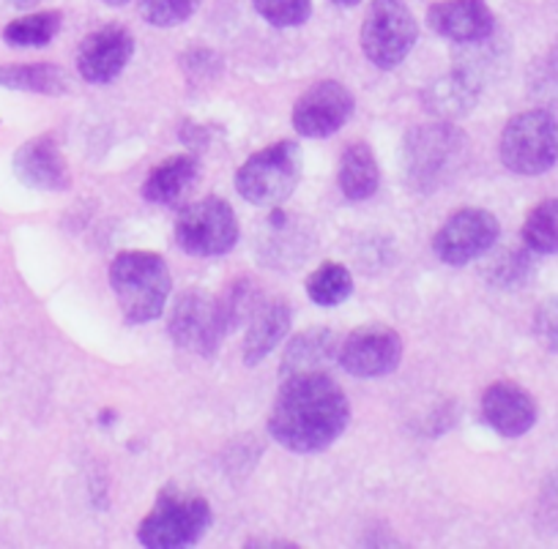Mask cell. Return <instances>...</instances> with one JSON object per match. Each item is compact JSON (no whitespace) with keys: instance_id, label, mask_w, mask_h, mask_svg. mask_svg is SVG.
Here are the masks:
<instances>
[{"instance_id":"8992f818","label":"cell","mask_w":558,"mask_h":549,"mask_svg":"<svg viewBox=\"0 0 558 549\" xmlns=\"http://www.w3.org/2000/svg\"><path fill=\"white\" fill-rule=\"evenodd\" d=\"M504 167L514 175H542L558 161V123L545 110H525L509 118L498 143Z\"/></svg>"},{"instance_id":"ffe728a7","label":"cell","mask_w":558,"mask_h":549,"mask_svg":"<svg viewBox=\"0 0 558 549\" xmlns=\"http://www.w3.org/2000/svg\"><path fill=\"white\" fill-rule=\"evenodd\" d=\"M337 347H340V339L331 328H310V331L299 333L282 355V378L326 369L331 361H337Z\"/></svg>"},{"instance_id":"7a4b0ae2","label":"cell","mask_w":558,"mask_h":549,"mask_svg":"<svg viewBox=\"0 0 558 549\" xmlns=\"http://www.w3.org/2000/svg\"><path fill=\"white\" fill-rule=\"evenodd\" d=\"M110 288L121 306L123 320L140 326L162 317L173 290V277L162 255L129 249L110 263Z\"/></svg>"},{"instance_id":"cb8c5ba5","label":"cell","mask_w":558,"mask_h":549,"mask_svg":"<svg viewBox=\"0 0 558 549\" xmlns=\"http://www.w3.org/2000/svg\"><path fill=\"white\" fill-rule=\"evenodd\" d=\"M523 244L536 255H558V197L539 203L525 217Z\"/></svg>"},{"instance_id":"ac0fdd59","label":"cell","mask_w":558,"mask_h":549,"mask_svg":"<svg viewBox=\"0 0 558 549\" xmlns=\"http://www.w3.org/2000/svg\"><path fill=\"white\" fill-rule=\"evenodd\" d=\"M197 175H201V161H197V156H170V159L159 161L148 172L146 183H143V197L148 203H154V206H175L195 186Z\"/></svg>"},{"instance_id":"4dcf8cb0","label":"cell","mask_w":558,"mask_h":549,"mask_svg":"<svg viewBox=\"0 0 558 549\" xmlns=\"http://www.w3.org/2000/svg\"><path fill=\"white\" fill-rule=\"evenodd\" d=\"M9 7H17V9H31V7H36V3H39V0H7Z\"/></svg>"},{"instance_id":"f546056e","label":"cell","mask_w":558,"mask_h":549,"mask_svg":"<svg viewBox=\"0 0 558 549\" xmlns=\"http://www.w3.org/2000/svg\"><path fill=\"white\" fill-rule=\"evenodd\" d=\"M534 328H536V337L539 342L545 344L550 353H558V298L545 301L539 304L534 317Z\"/></svg>"},{"instance_id":"277c9868","label":"cell","mask_w":558,"mask_h":549,"mask_svg":"<svg viewBox=\"0 0 558 549\" xmlns=\"http://www.w3.org/2000/svg\"><path fill=\"white\" fill-rule=\"evenodd\" d=\"M302 181V150L293 139H279L252 154L235 172V192L252 206H282Z\"/></svg>"},{"instance_id":"d4e9b609","label":"cell","mask_w":558,"mask_h":549,"mask_svg":"<svg viewBox=\"0 0 558 549\" xmlns=\"http://www.w3.org/2000/svg\"><path fill=\"white\" fill-rule=\"evenodd\" d=\"M263 298H266V295H263V290L257 288L250 277H241L235 279V282H230L228 290H225L222 295H217L228 333L233 331V328L246 326V320H250L252 312L260 306Z\"/></svg>"},{"instance_id":"d6a6232c","label":"cell","mask_w":558,"mask_h":549,"mask_svg":"<svg viewBox=\"0 0 558 549\" xmlns=\"http://www.w3.org/2000/svg\"><path fill=\"white\" fill-rule=\"evenodd\" d=\"M101 3H107V7H126L129 0H101Z\"/></svg>"},{"instance_id":"e0dca14e","label":"cell","mask_w":558,"mask_h":549,"mask_svg":"<svg viewBox=\"0 0 558 549\" xmlns=\"http://www.w3.org/2000/svg\"><path fill=\"white\" fill-rule=\"evenodd\" d=\"M293 322V309L286 298H263L260 306L246 320L244 333V361L255 366L266 361L277 350V344L288 337Z\"/></svg>"},{"instance_id":"4fadbf2b","label":"cell","mask_w":558,"mask_h":549,"mask_svg":"<svg viewBox=\"0 0 558 549\" xmlns=\"http://www.w3.org/2000/svg\"><path fill=\"white\" fill-rule=\"evenodd\" d=\"M134 56V36L123 25H105L85 36L77 47V72L85 83L107 85L129 66Z\"/></svg>"},{"instance_id":"30bf717a","label":"cell","mask_w":558,"mask_h":549,"mask_svg":"<svg viewBox=\"0 0 558 549\" xmlns=\"http://www.w3.org/2000/svg\"><path fill=\"white\" fill-rule=\"evenodd\" d=\"M501 228L485 208H460L433 235V252L447 266H469L496 246Z\"/></svg>"},{"instance_id":"52a82bcc","label":"cell","mask_w":558,"mask_h":549,"mask_svg":"<svg viewBox=\"0 0 558 549\" xmlns=\"http://www.w3.org/2000/svg\"><path fill=\"white\" fill-rule=\"evenodd\" d=\"M239 219L222 197L190 203L175 219V244L192 257L228 255L239 244Z\"/></svg>"},{"instance_id":"d6986e66","label":"cell","mask_w":558,"mask_h":549,"mask_svg":"<svg viewBox=\"0 0 558 549\" xmlns=\"http://www.w3.org/2000/svg\"><path fill=\"white\" fill-rule=\"evenodd\" d=\"M337 183L345 200L362 203L378 192L380 186V167L375 161L373 148L364 139H353L345 145L340 159V170H337Z\"/></svg>"},{"instance_id":"7c38bea8","label":"cell","mask_w":558,"mask_h":549,"mask_svg":"<svg viewBox=\"0 0 558 549\" xmlns=\"http://www.w3.org/2000/svg\"><path fill=\"white\" fill-rule=\"evenodd\" d=\"M353 110L356 99L345 85L337 80H320L310 85L293 105V129L310 139L331 137L351 121Z\"/></svg>"},{"instance_id":"5bb4252c","label":"cell","mask_w":558,"mask_h":549,"mask_svg":"<svg viewBox=\"0 0 558 549\" xmlns=\"http://www.w3.org/2000/svg\"><path fill=\"white\" fill-rule=\"evenodd\" d=\"M427 25L454 45H485L496 34V14L485 0H441L427 9Z\"/></svg>"},{"instance_id":"9a60e30c","label":"cell","mask_w":558,"mask_h":549,"mask_svg":"<svg viewBox=\"0 0 558 549\" xmlns=\"http://www.w3.org/2000/svg\"><path fill=\"white\" fill-rule=\"evenodd\" d=\"M14 175L39 192H66L72 186V170L52 134H41L20 145L14 154Z\"/></svg>"},{"instance_id":"6da1fadb","label":"cell","mask_w":558,"mask_h":549,"mask_svg":"<svg viewBox=\"0 0 558 549\" xmlns=\"http://www.w3.org/2000/svg\"><path fill=\"white\" fill-rule=\"evenodd\" d=\"M351 422V402L335 378L315 373L286 375L268 413V432L293 454H318L337 443Z\"/></svg>"},{"instance_id":"83f0119b","label":"cell","mask_w":558,"mask_h":549,"mask_svg":"<svg viewBox=\"0 0 558 549\" xmlns=\"http://www.w3.org/2000/svg\"><path fill=\"white\" fill-rule=\"evenodd\" d=\"M531 271H534V263H531V257L525 252L507 249L487 263L485 277L496 288H518V284H523L531 277Z\"/></svg>"},{"instance_id":"603a6c76","label":"cell","mask_w":558,"mask_h":549,"mask_svg":"<svg viewBox=\"0 0 558 549\" xmlns=\"http://www.w3.org/2000/svg\"><path fill=\"white\" fill-rule=\"evenodd\" d=\"M353 293V277L342 263L326 260L307 277V295L318 306H337Z\"/></svg>"},{"instance_id":"44dd1931","label":"cell","mask_w":558,"mask_h":549,"mask_svg":"<svg viewBox=\"0 0 558 549\" xmlns=\"http://www.w3.org/2000/svg\"><path fill=\"white\" fill-rule=\"evenodd\" d=\"M0 88L28 90L41 96L69 94V77L56 63H3L0 66Z\"/></svg>"},{"instance_id":"f1b7e54d","label":"cell","mask_w":558,"mask_h":549,"mask_svg":"<svg viewBox=\"0 0 558 549\" xmlns=\"http://www.w3.org/2000/svg\"><path fill=\"white\" fill-rule=\"evenodd\" d=\"M252 7L274 28H299L313 14V0H252Z\"/></svg>"},{"instance_id":"2e32d148","label":"cell","mask_w":558,"mask_h":549,"mask_svg":"<svg viewBox=\"0 0 558 549\" xmlns=\"http://www.w3.org/2000/svg\"><path fill=\"white\" fill-rule=\"evenodd\" d=\"M482 418L501 438H523L539 418L536 402L523 386L512 380H498L482 394Z\"/></svg>"},{"instance_id":"ba28073f","label":"cell","mask_w":558,"mask_h":549,"mask_svg":"<svg viewBox=\"0 0 558 549\" xmlns=\"http://www.w3.org/2000/svg\"><path fill=\"white\" fill-rule=\"evenodd\" d=\"M418 39V25L405 0H373L362 23V52L373 66H400Z\"/></svg>"},{"instance_id":"5b68a950","label":"cell","mask_w":558,"mask_h":549,"mask_svg":"<svg viewBox=\"0 0 558 549\" xmlns=\"http://www.w3.org/2000/svg\"><path fill=\"white\" fill-rule=\"evenodd\" d=\"M211 520L214 514L206 498L168 487L162 489L154 509L140 522L137 538L143 547L181 549L201 541Z\"/></svg>"},{"instance_id":"3957f363","label":"cell","mask_w":558,"mask_h":549,"mask_svg":"<svg viewBox=\"0 0 558 549\" xmlns=\"http://www.w3.org/2000/svg\"><path fill=\"white\" fill-rule=\"evenodd\" d=\"M469 139L452 123H427L405 134L402 143V172L413 192H436L458 178L465 164Z\"/></svg>"},{"instance_id":"8fae6325","label":"cell","mask_w":558,"mask_h":549,"mask_svg":"<svg viewBox=\"0 0 558 549\" xmlns=\"http://www.w3.org/2000/svg\"><path fill=\"white\" fill-rule=\"evenodd\" d=\"M402 361V339L391 326H362L337 347V364L353 378H384Z\"/></svg>"},{"instance_id":"9c48e42d","label":"cell","mask_w":558,"mask_h":549,"mask_svg":"<svg viewBox=\"0 0 558 549\" xmlns=\"http://www.w3.org/2000/svg\"><path fill=\"white\" fill-rule=\"evenodd\" d=\"M168 333L175 342V347L203 355V358H211L219 350V344H222V339L228 337V326H225L219 301L214 295L203 293V290L181 293L175 298L173 309H170Z\"/></svg>"},{"instance_id":"4316f807","label":"cell","mask_w":558,"mask_h":549,"mask_svg":"<svg viewBox=\"0 0 558 549\" xmlns=\"http://www.w3.org/2000/svg\"><path fill=\"white\" fill-rule=\"evenodd\" d=\"M203 0H137L140 17L154 28H173L186 23L201 9Z\"/></svg>"},{"instance_id":"484cf974","label":"cell","mask_w":558,"mask_h":549,"mask_svg":"<svg viewBox=\"0 0 558 549\" xmlns=\"http://www.w3.org/2000/svg\"><path fill=\"white\" fill-rule=\"evenodd\" d=\"M430 101V112H441V115H454V112H469V107L474 105L476 99V88L458 74V77H449L444 83L430 85L425 96Z\"/></svg>"},{"instance_id":"7402d4cb","label":"cell","mask_w":558,"mask_h":549,"mask_svg":"<svg viewBox=\"0 0 558 549\" xmlns=\"http://www.w3.org/2000/svg\"><path fill=\"white\" fill-rule=\"evenodd\" d=\"M63 14L61 12H36L28 17L12 20L3 28V41L9 47H47L61 34Z\"/></svg>"},{"instance_id":"1f68e13d","label":"cell","mask_w":558,"mask_h":549,"mask_svg":"<svg viewBox=\"0 0 558 549\" xmlns=\"http://www.w3.org/2000/svg\"><path fill=\"white\" fill-rule=\"evenodd\" d=\"M335 7H356V3H362V0H331Z\"/></svg>"}]
</instances>
